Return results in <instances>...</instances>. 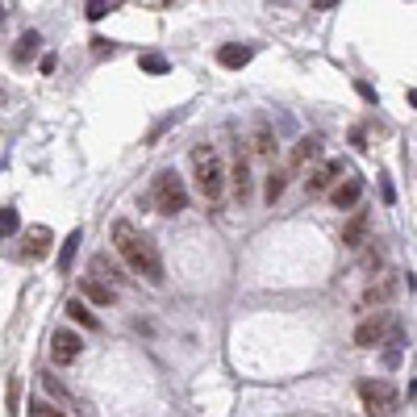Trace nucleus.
<instances>
[{
  "label": "nucleus",
  "mask_w": 417,
  "mask_h": 417,
  "mask_svg": "<svg viewBox=\"0 0 417 417\" xmlns=\"http://www.w3.org/2000/svg\"><path fill=\"white\" fill-rule=\"evenodd\" d=\"M393 292H397V280H384V284H380V288H376V284H372V288H368V292H363V309H372V305H384V301H388V297H393Z\"/></svg>",
  "instance_id": "6ab92c4d"
},
{
  "label": "nucleus",
  "mask_w": 417,
  "mask_h": 417,
  "mask_svg": "<svg viewBox=\"0 0 417 417\" xmlns=\"http://www.w3.org/2000/svg\"><path fill=\"white\" fill-rule=\"evenodd\" d=\"M92 54H113V42H104V38H92Z\"/></svg>",
  "instance_id": "a878e982"
},
{
  "label": "nucleus",
  "mask_w": 417,
  "mask_h": 417,
  "mask_svg": "<svg viewBox=\"0 0 417 417\" xmlns=\"http://www.w3.org/2000/svg\"><path fill=\"white\" fill-rule=\"evenodd\" d=\"M368 226H372V213H368V209H355L351 221L343 226V246H351V251L363 246V242H368Z\"/></svg>",
  "instance_id": "9b49d317"
},
{
  "label": "nucleus",
  "mask_w": 417,
  "mask_h": 417,
  "mask_svg": "<svg viewBox=\"0 0 417 417\" xmlns=\"http://www.w3.org/2000/svg\"><path fill=\"white\" fill-rule=\"evenodd\" d=\"M251 58H255V50H251V46H242V42H226V46H217V63H221V67H230V71H242Z\"/></svg>",
  "instance_id": "f8f14e48"
},
{
  "label": "nucleus",
  "mask_w": 417,
  "mask_h": 417,
  "mask_svg": "<svg viewBox=\"0 0 417 417\" xmlns=\"http://www.w3.org/2000/svg\"><path fill=\"white\" fill-rule=\"evenodd\" d=\"M79 292H84L92 305H100V309H109V305L117 301V288H109V284H100V280H92V276L79 280Z\"/></svg>",
  "instance_id": "4468645a"
},
{
  "label": "nucleus",
  "mask_w": 417,
  "mask_h": 417,
  "mask_svg": "<svg viewBox=\"0 0 417 417\" xmlns=\"http://www.w3.org/2000/svg\"><path fill=\"white\" fill-rule=\"evenodd\" d=\"M113 246L134 276H142L146 284H163V255H159L155 238H146L134 221H125V217L113 221Z\"/></svg>",
  "instance_id": "f257e3e1"
},
{
  "label": "nucleus",
  "mask_w": 417,
  "mask_h": 417,
  "mask_svg": "<svg viewBox=\"0 0 417 417\" xmlns=\"http://www.w3.org/2000/svg\"><path fill=\"white\" fill-rule=\"evenodd\" d=\"M255 150H259V155H272V134H267V129L255 134Z\"/></svg>",
  "instance_id": "b1692460"
},
{
  "label": "nucleus",
  "mask_w": 417,
  "mask_h": 417,
  "mask_svg": "<svg viewBox=\"0 0 417 417\" xmlns=\"http://www.w3.org/2000/svg\"><path fill=\"white\" fill-rule=\"evenodd\" d=\"M138 67H142L146 75H167V58H163V54H155V50L138 54Z\"/></svg>",
  "instance_id": "aec40b11"
},
{
  "label": "nucleus",
  "mask_w": 417,
  "mask_h": 417,
  "mask_svg": "<svg viewBox=\"0 0 417 417\" xmlns=\"http://www.w3.org/2000/svg\"><path fill=\"white\" fill-rule=\"evenodd\" d=\"M284 188H288V171H284V167H272V171H267V184H263V200L276 205V200L284 196Z\"/></svg>",
  "instance_id": "dca6fc26"
},
{
  "label": "nucleus",
  "mask_w": 417,
  "mask_h": 417,
  "mask_svg": "<svg viewBox=\"0 0 417 417\" xmlns=\"http://www.w3.org/2000/svg\"><path fill=\"white\" fill-rule=\"evenodd\" d=\"M50 242H54V234H50L46 226H29V230L21 234V259H42V255L50 251Z\"/></svg>",
  "instance_id": "1a4fd4ad"
},
{
  "label": "nucleus",
  "mask_w": 417,
  "mask_h": 417,
  "mask_svg": "<svg viewBox=\"0 0 417 417\" xmlns=\"http://www.w3.org/2000/svg\"><path fill=\"white\" fill-rule=\"evenodd\" d=\"M33 409H38V414H42V417H67V414H58V409H50V405H42V401H38Z\"/></svg>",
  "instance_id": "cd10ccee"
},
{
  "label": "nucleus",
  "mask_w": 417,
  "mask_h": 417,
  "mask_svg": "<svg viewBox=\"0 0 417 417\" xmlns=\"http://www.w3.org/2000/svg\"><path fill=\"white\" fill-rule=\"evenodd\" d=\"M359 196H363V180H359V175H347V180H338V184L330 188V205H334V209H355Z\"/></svg>",
  "instance_id": "6e6552de"
},
{
  "label": "nucleus",
  "mask_w": 417,
  "mask_h": 417,
  "mask_svg": "<svg viewBox=\"0 0 417 417\" xmlns=\"http://www.w3.org/2000/svg\"><path fill=\"white\" fill-rule=\"evenodd\" d=\"M150 200H155V209L163 217H175V213L188 209V188H184V180L175 171H159L155 184H150Z\"/></svg>",
  "instance_id": "7ed1b4c3"
},
{
  "label": "nucleus",
  "mask_w": 417,
  "mask_h": 417,
  "mask_svg": "<svg viewBox=\"0 0 417 417\" xmlns=\"http://www.w3.org/2000/svg\"><path fill=\"white\" fill-rule=\"evenodd\" d=\"M17 401H21V388H17V380L8 384V417H17Z\"/></svg>",
  "instance_id": "393cba45"
},
{
  "label": "nucleus",
  "mask_w": 417,
  "mask_h": 417,
  "mask_svg": "<svg viewBox=\"0 0 417 417\" xmlns=\"http://www.w3.org/2000/svg\"><path fill=\"white\" fill-rule=\"evenodd\" d=\"M230 184H234V200L242 205V200L251 196V167H246V155H242V146H238V155H234V167H230Z\"/></svg>",
  "instance_id": "ddd939ff"
},
{
  "label": "nucleus",
  "mask_w": 417,
  "mask_h": 417,
  "mask_svg": "<svg viewBox=\"0 0 417 417\" xmlns=\"http://www.w3.org/2000/svg\"><path fill=\"white\" fill-rule=\"evenodd\" d=\"M359 401H363V409L372 417H393L397 405H401V393H397L393 380H363L359 384Z\"/></svg>",
  "instance_id": "20e7f679"
},
{
  "label": "nucleus",
  "mask_w": 417,
  "mask_h": 417,
  "mask_svg": "<svg viewBox=\"0 0 417 417\" xmlns=\"http://www.w3.org/2000/svg\"><path fill=\"white\" fill-rule=\"evenodd\" d=\"M384 334H388V313L376 309L372 317L359 322V330H355V347H376V343H384Z\"/></svg>",
  "instance_id": "423d86ee"
},
{
  "label": "nucleus",
  "mask_w": 417,
  "mask_h": 417,
  "mask_svg": "<svg viewBox=\"0 0 417 417\" xmlns=\"http://www.w3.org/2000/svg\"><path fill=\"white\" fill-rule=\"evenodd\" d=\"M75 246H79V230H71L63 238V251H58V272H71V259H75Z\"/></svg>",
  "instance_id": "412c9836"
},
{
  "label": "nucleus",
  "mask_w": 417,
  "mask_h": 417,
  "mask_svg": "<svg viewBox=\"0 0 417 417\" xmlns=\"http://www.w3.org/2000/svg\"><path fill=\"white\" fill-rule=\"evenodd\" d=\"M92 280H100V284H109V288H117L125 276H121V267L109 259V255H92Z\"/></svg>",
  "instance_id": "2eb2a0df"
},
{
  "label": "nucleus",
  "mask_w": 417,
  "mask_h": 417,
  "mask_svg": "<svg viewBox=\"0 0 417 417\" xmlns=\"http://www.w3.org/2000/svg\"><path fill=\"white\" fill-rule=\"evenodd\" d=\"M38 67H42V75H50V71H54V67H58V58H54V54H46V58H42V63H38Z\"/></svg>",
  "instance_id": "bb28decb"
},
{
  "label": "nucleus",
  "mask_w": 417,
  "mask_h": 417,
  "mask_svg": "<svg viewBox=\"0 0 417 417\" xmlns=\"http://www.w3.org/2000/svg\"><path fill=\"white\" fill-rule=\"evenodd\" d=\"M67 317L75 322V326H84V330H100V322H96V313L84 305V301H67Z\"/></svg>",
  "instance_id": "a211bd4d"
},
{
  "label": "nucleus",
  "mask_w": 417,
  "mask_h": 417,
  "mask_svg": "<svg viewBox=\"0 0 417 417\" xmlns=\"http://www.w3.org/2000/svg\"><path fill=\"white\" fill-rule=\"evenodd\" d=\"M38 46H42V33H38V29H25V33L17 38V50H13V58H17V63H29V58L38 54Z\"/></svg>",
  "instance_id": "f3484780"
},
{
  "label": "nucleus",
  "mask_w": 417,
  "mask_h": 417,
  "mask_svg": "<svg viewBox=\"0 0 417 417\" xmlns=\"http://www.w3.org/2000/svg\"><path fill=\"white\" fill-rule=\"evenodd\" d=\"M317 155H322V138H301V142L292 146V155H288L284 171H288V175H297V171H301L305 163H313Z\"/></svg>",
  "instance_id": "9d476101"
},
{
  "label": "nucleus",
  "mask_w": 417,
  "mask_h": 417,
  "mask_svg": "<svg viewBox=\"0 0 417 417\" xmlns=\"http://www.w3.org/2000/svg\"><path fill=\"white\" fill-rule=\"evenodd\" d=\"M0 17H4V4H0Z\"/></svg>",
  "instance_id": "c85d7f7f"
},
{
  "label": "nucleus",
  "mask_w": 417,
  "mask_h": 417,
  "mask_svg": "<svg viewBox=\"0 0 417 417\" xmlns=\"http://www.w3.org/2000/svg\"><path fill=\"white\" fill-rule=\"evenodd\" d=\"M343 175H347V163H343V159H326L317 171H309V192H326V188H334Z\"/></svg>",
  "instance_id": "0eeeda50"
},
{
  "label": "nucleus",
  "mask_w": 417,
  "mask_h": 417,
  "mask_svg": "<svg viewBox=\"0 0 417 417\" xmlns=\"http://www.w3.org/2000/svg\"><path fill=\"white\" fill-rule=\"evenodd\" d=\"M88 8V21H100V17H109L117 4H104V0H92V4H84Z\"/></svg>",
  "instance_id": "5701e85b"
},
{
  "label": "nucleus",
  "mask_w": 417,
  "mask_h": 417,
  "mask_svg": "<svg viewBox=\"0 0 417 417\" xmlns=\"http://www.w3.org/2000/svg\"><path fill=\"white\" fill-rule=\"evenodd\" d=\"M17 230H21V213H17L13 205H4V209H0V238H13Z\"/></svg>",
  "instance_id": "4be33fe9"
},
{
  "label": "nucleus",
  "mask_w": 417,
  "mask_h": 417,
  "mask_svg": "<svg viewBox=\"0 0 417 417\" xmlns=\"http://www.w3.org/2000/svg\"><path fill=\"white\" fill-rule=\"evenodd\" d=\"M84 355V338L75 330H54L50 334V359L54 363H75Z\"/></svg>",
  "instance_id": "39448f33"
},
{
  "label": "nucleus",
  "mask_w": 417,
  "mask_h": 417,
  "mask_svg": "<svg viewBox=\"0 0 417 417\" xmlns=\"http://www.w3.org/2000/svg\"><path fill=\"white\" fill-rule=\"evenodd\" d=\"M192 180H196V192L209 205H217L226 196V163H221L213 142H196L192 146Z\"/></svg>",
  "instance_id": "f03ea898"
}]
</instances>
